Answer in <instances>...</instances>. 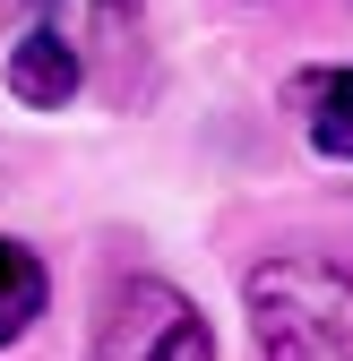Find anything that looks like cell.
<instances>
[{
	"mask_svg": "<svg viewBox=\"0 0 353 361\" xmlns=\"http://www.w3.org/2000/svg\"><path fill=\"white\" fill-rule=\"evenodd\" d=\"M78 43L69 35H52V26H35L18 52H9V95L18 104H35V112H61L69 95H78Z\"/></svg>",
	"mask_w": 353,
	"mask_h": 361,
	"instance_id": "3957f363",
	"label": "cell"
},
{
	"mask_svg": "<svg viewBox=\"0 0 353 361\" xmlns=\"http://www.w3.org/2000/svg\"><path fill=\"white\" fill-rule=\"evenodd\" d=\"M95 361H215V336L198 301H181L155 276H129L95 319Z\"/></svg>",
	"mask_w": 353,
	"mask_h": 361,
	"instance_id": "7a4b0ae2",
	"label": "cell"
},
{
	"mask_svg": "<svg viewBox=\"0 0 353 361\" xmlns=\"http://www.w3.org/2000/svg\"><path fill=\"white\" fill-rule=\"evenodd\" d=\"M241 293L268 361H353V250H276Z\"/></svg>",
	"mask_w": 353,
	"mask_h": 361,
	"instance_id": "6da1fadb",
	"label": "cell"
},
{
	"mask_svg": "<svg viewBox=\"0 0 353 361\" xmlns=\"http://www.w3.org/2000/svg\"><path fill=\"white\" fill-rule=\"evenodd\" d=\"M301 104H311V147H319L328 164H353V69L311 78V86H301Z\"/></svg>",
	"mask_w": 353,
	"mask_h": 361,
	"instance_id": "5b68a950",
	"label": "cell"
},
{
	"mask_svg": "<svg viewBox=\"0 0 353 361\" xmlns=\"http://www.w3.org/2000/svg\"><path fill=\"white\" fill-rule=\"evenodd\" d=\"M95 35H104V52H129L138 43V0H95Z\"/></svg>",
	"mask_w": 353,
	"mask_h": 361,
	"instance_id": "8992f818",
	"label": "cell"
},
{
	"mask_svg": "<svg viewBox=\"0 0 353 361\" xmlns=\"http://www.w3.org/2000/svg\"><path fill=\"white\" fill-rule=\"evenodd\" d=\"M35 9H43V0H35Z\"/></svg>",
	"mask_w": 353,
	"mask_h": 361,
	"instance_id": "52a82bcc",
	"label": "cell"
},
{
	"mask_svg": "<svg viewBox=\"0 0 353 361\" xmlns=\"http://www.w3.org/2000/svg\"><path fill=\"white\" fill-rule=\"evenodd\" d=\"M43 258L26 250V241H0V344H18L35 319H43Z\"/></svg>",
	"mask_w": 353,
	"mask_h": 361,
	"instance_id": "277c9868",
	"label": "cell"
}]
</instances>
